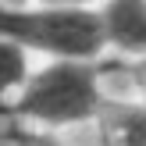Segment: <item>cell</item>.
I'll return each mask as SVG.
<instances>
[{"label": "cell", "instance_id": "obj_7", "mask_svg": "<svg viewBox=\"0 0 146 146\" xmlns=\"http://www.w3.org/2000/svg\"><path fill=\"white\" fill-rule=\"evenodd\" d=\"M132 82H135V89H139V100L146 104V61L132 64Z\"/></svg>", "mask_w": 146, "mask_h": 146}, {"label": "cell", "instance_id": "obj_9", "mask_svg": "<svg viewBox=\"0 0 146 146\" xmlns=\"http://www.w3.org/2000/svg\"><path fill=\"white\" fill-rule=\"evenodd\" d=\"M25 4H36V0H0V7H25Z\"/></svg>", "mask_w": 146, "mask_h": 146}, {"label": "cell", "instance_id": "obj_8", "mask_svg": "<svg viewBox=\"0 0 146 146\" xmlns=\"http://www.w3.org/2000/svg\"><path fill=\"white\" fill-rule=\"evenodd\" d=\"M36 4H50V7H93V11H96L104 0H36Z\"/></svg>", "mask_w": 146, "mask_h": 146}, {"label": "cell", "instance_id": "obj_5", "mask_svg": "<svg viewBox=\"0 0 146 146\" xmlns=\"http://www.w3.org/2000/svg\"><path fill=\"white\" fill-rule=\"evenodd\" d=\"M29 75H32L29 54L21 46H14L11 39L0 36V100H7V96L14 100L21 93V86H25Z\"/></svg>", "mask_w": 146, "mask_h": 146}, {"label": "cell", "instance_id": "obj_1", "mask_svg": "<svg viewBox=\"0 0 146 146\" xmlns=\"http://www.w3.org/2000/svg\"><path fill=\"white\" fill-rule=\"evenodd\" d=\"M104 75L96 61H46L32 68L11 111L39 132H68L93 125L104 107Z\"/></svg>", "mask_w": 146, "mask_h": 146}, {"label": "cell", "instance_id": "obj_3", "mask_svg": "<svg viewBox=\"0 0 146 146\" xmlns=\"http://www.w3.org/2000/svg\"><path fill=\"white\" fill-rule=\"evenodd\" d=\"M96 14L104 46L118 61H146V0H104Z\"/></svg>", "mask_w": 146, "mask_h": 146}, {"label": "cell", "instance_id": "obj_4", "mask_svg": "<svg viewBox=\"0 0 146 146\" xmlns=\"http://www.w3.org/2000/svg\"><path fill=\"white\" fill-rule=\"evenodd\" d=\"M93 128L96 146H146V104L135 96H107Z\"/></svg>", "mask_w": 146, "mask_h": 146}, {"label": "cell", "instance_id": "obj_2", "mask_svg": "<svg viewBox=\"0 0 146 146\" xmlns=\"http://www.w3.org/2000/svg\"><path fill=\"white\" fill-rule=\"evenodd\" d=\"M0 36L21 46L29 57L46 61H96L104 54L100 14L93 7H0Z\"/></svg>", "mask_w": 146, "mask_h": 146}, {"label": "cell", "instance_id": "obj_6", "mask_svg": "<svg viewBox=\"0 0 146 146\" xmlns=\"http://www.w3.org/2000/svg\"><path fill=\"white\" fill-rule=\"evenodd\" d=\"M14 146H71L68 139H64V132H39V128H32V132H18V139H14Z\"/></svg>", "mask_w": 146, "mask_h": 146}]
</instances>
